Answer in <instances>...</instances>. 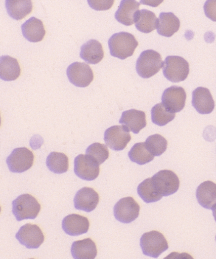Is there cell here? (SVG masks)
I'll list each match as a JSON object with an SVG mask.
<instances>
[{
  "instance_id": "31",
  "label": "cell",
  "mask_w": 216,
  "mask_h": 259,
  "mask_svg": "<svg viewBox=\"0 0 216 259\" xmlns=\"http://www.w3.org/2000/svg\"><path fill=\"white\" fill-rule=\"evenodd\" d=\"M147 148L154 156H160L167 150V142L165 138L159 134L151 135L145 142Z\"/></svg>"
},
{
  "instance_id": "32",
  "label": "cell",
  "mask_w": 216,
  "mask_h": 259,
  "mask_svg": "<svg viewBox=\"0 0 216 259\" xmlns=\"http://www.w3.org/2000/svg\"><path fill=\"white\" fill-rule=\"evenodd\" d=\"M86 154L92 157L101 165L108 159L109 152L106 145L100 143H95L87 149Z\"/></svg>"
},
{
  "instance_id": "4",
  "label": "cell",
  "mask_w": 216,
  "mask_h": 259,
  "mask_svg": "<svg viewBox=\"0 0 216 259\" xmlns=\"http://www.w3.org/2000/svg\"><path fill=\"white\" fill-rule=\"evenodd\" d=\"M189 72V64L184 58L178 56H169L165 58L162 72L168 80L181 82L186 79Z\"/></svg>"
},
{
  "instance_id": "14",
  "label": "cell",
  "mask_w": 216,
  "mask_h": 259,
  "mask_svg": "<svg viewBox=\"0 0 216 259\" xmlns=\"http://www.w3.org/2000/svg\"><path fill=\"white\" fill-rule=\"evenodd\" d=\"M100 196L92 188L84 187L78 191L74 199V207L77 210L91 212L96 209Z\"/></svg>"
},
{
  "instance_id": "21",
  "label": "cell",
  "mask_w": 216,
  "mask_h": 259,
  "mask_svg": "<svg viewBox=\"0 0 216 259\" xmlns=\"http://www.w3.org/2000/svg\"><path fill=\"white\" fill-rule=\"evenodd\" d=\"M196 199L202 207L211 209L216 204V184L211 181H206L196 189Z\"/></svg>"
},
{
  "instance_id": "2",
  "label": "cell",
  "mask_w": 216,
  "mask_h": 259,
  "mask_svg": "<svg viewBox=\"0 0 216 259\" xmlns=\"http://www.w3.org/2000/svg\"><path fill=\"white\" fill-rule=\"evenodd\" d=\"M13 213L18 221L35 219L41 210V205L35 197L29 194L19 196L12 202Z\"/></svg>"
},
{
  "instance_id": "3",
  "label": "cell",
  "mask_w": 216,
  "mask_h": 259,
  "mask_svg": "<svg viewBox=\"0 0 216 259\" xmlns=\"http://www.w3.org/2000/svg\"><path fill=\"white\" fill-rule=\"evenodd\" d=\"M161 55L152 50L144 51L136 63V70L140 77L148 78L159 72L163 67Z\"/></svg>"
},
{
  "instance_id": "35",
  "label": "cell",
  "mask_w": 216,
  "mask_h": 259,
  "mask_svg": "<svg viewBox=\"0 0 216 259\" xmlns=\"http://www.w3.org/2000/svg\"><path fill=\"white\" fill-rule=\"evenodd\" d=\"M211 209L212 210L213 216H214L215 221L216 222V204L213 205Z\"/></svg>"
},
{
  "instance_id": "19",
  "label": "cell",
  "mask_w": 216,
  "mask_h": 259,
  "mask_svg": "<svg viewBox=\"0 0 216 259\" xmlns=\"http://www.w3.org/2000/svg\"><path fill=\"white\" fill-rule=\"evenodd\" d=\"M22 34L28 41L36 43L43 40L46 31L43 22L32 17L24 22L21 26Z\"/></svg>"
},
{
  "instance_id": "15",
  "label": "cell",
  "mask_w": 216,
  "mask_h": 259,
  "mask_svg": "<svg viewBox=\"0 0 216 259\" xmlns=\"http://www.w3.org/2000/svg\"><path fill=\"white\" fill-rule=\"evenodd\" d=\"M192 105L201 114L211 113L214 109L215 103L211 92L204 87H198L192 94Z\"/></svg>"
},
{
  "instance_id": "20",
  "label": "cell",
  "mask_w": 216,
  "mask_h": 259,
  "mask_svg": "<svg viewBox=\"0 0 216 259\" xmlns=\"http://www.w3.org/2000/svg\"><path fill=\"white\" fill-rule=\"evenodd\" d=\"M181 22L172 13H161L157 25V32L165 37H170L180 29Z\"/></svg>"
},
{
  "instance_id": "18",
  "label": "cell",
  "mask_w": 216,
  "mask_h": 259,
  "mask_svg": "<svg viewBox=\"0 0 216 259\" xmlns=\"http://www.w3.org/2000/svg\"><path fill=\"white\" fill-rule=\"evenodd\" d=\"M140 3L134 0H123L115 14L116 20L126 26L135 23V18L139 10Z\"/></svg>"
},
{
  "instance_id": "13",
  "label": "cell",
  "mask_w": 216,
  "mask_h": 259,
  "mask_svg": "<svg viewBox=\"0 0 216 259\" xmlns=\"http://www.w3.org/2000/svg\"><path fill=\"white\" fill-rule=\"evenodd\" d=\"M187 95L181 87L172 86L164 90L162 95V103L172 113L181 112L186 102Z\"/></svg>"
},
{
  "instance_id": "28",
  "label": "cell",
  "mask_w": 216,
  "mask_h": 259,
  "mask_svg": "<svg viewBox=\"0 0 216 259\" xmlns=\"http://www.w3.org/2000/svg\"><path fill=\"white\" fill-rule=\"evenodd\" d=\"M131 161L139 165H145L152 161L154 156L148 151L145 143H138L134 145L128 154Z\"/></svg>"
},
{
  "instance_id": "26",
  "label": "cell",
  "mask_w": 216,
  "mask_h": 259,
  "mask_svg": "<svg viewBox=\"0 0 216 259\" xmlns=\"http://www.w3.org/2000/svg\"><path fill=\"white\" fill-rule=\"evenodd\" d=\"M158 19L152 11L142 10L137 12L135 18L137 29L142 33H148L155 30L158 25Z\"/></svg>"
},
{
  "instance_id": "34",
  "label": "cell",
  "mask_w": 216,
  "mask_h": 259,
  "mask_svg": "<svg viewBox=\"0 0 216 259\" xmlns=\"http://www.w3.org/2000/svg\"><path fill=\"white\" fill-rule=\"evenodd\" d=\"M204 11L207 18L216 22V0L206 1L204 5Z\"/></svg>"
},
{
  "instance_id": "23",
  "label": "cell",
  "mask_w": 216,
  "mask_h": 259,
  "mask_svg": "<svg viewBox=\"0 0 216 259\" xmlns=\"http://www.w3.org/2000/svg\"><path fill=\"white\" fill-rule=\"evenodd\" d=\"M72 257L75 259H94L97 255L95 242L91 238L74 241L71 247Z\"/></svg>"
},
{
  "instance_id": "5",
  "label": "cell",
  "mask_w": 216,
  "mask_h": 259,
  "mask_svg": "<svg viewBox=\"0 0 216 259\" xmlns=\"http://www.w3.org/2000/svg\"><path fill=\"white\" fill-rule=\"evenodd\" d=\"M140 247L145 255L158 258L169 248L166 239L158 231L144 233L140 239Z\"/></svg>"
},
{
  "instance_id": "29",
  "label": "cell",
  "mask_w": 216,
  "mask_h": 259,
  "mask_svg": "<svg viewBox=\"0 0 216 259\" xmlns=\"http://www.w3.org/2000/svg\"><path fill=\"white\" fill-rule=\"evenodd\" d=\"M139 195L146 203H151L159 201L162 196L157 192L154 188L152 179H147L142 182L137 188Z\"/></svg>"
},
{
  "instance_id": "36",
  "label": "cell",
  "mask_w": 216,
  "mask_h": 259,
  "mask_svg": "<svg viewBox=\"0 0 216 259\" xmlns=\"http://www.w3.org/2000/svg\"><path fill=\"white\" fill-rule=\"evenodd\" d=\"M215 240H216V236H215Z\"/></svg>"
},
{
  "instance_id": "6",
  "label": "cell",
  "mask_w": 216,
  "mask_h": 259,
  "mask_svg": "<svg viewBox=\"0 0 216 259\" xmlns=\"http://www.w3.org/2000/svg\"><path fill=\"white\" fill-rule=\"evenodd\" d=\"M151 179L157 192L162 196L172 195L178 191L180 187L178 177L171 170L159 171Z\"/></svg>"
},
{
  "instance_id": "27",
  "label": "cell",
  "mask_w": 216,
  "mask_h": 259,
  "mask_svg": "<svg viewBox=\"0 0 216 259\" xmlns=\"http://www.w3.org/2000/svg\"><path fill=\"white\" fill-rule=\"evenodd\" d=\"M47 167L55 174L66 172L69 169V159L65 154L52 152L47 157Z\"/></svg>"
},
{
  "instance_id": "8",
  "label": "cell",
  "mask_w": 216,
  "mask_h": 259,
  "mask_svg": "<svg viewBox=\"0 0 216 259\" xmlns=\"http://www.w3.org/2000/svg\"><path fill=\"white\" fill-rule=\"evenodd\" d=\"M132 137L130 131L125 125H114L108 128L104 135L106 145L114 151L124 150Z\"/></svg>"
},
{
  "instance_id": "25",
  "label": "cell",
  "mask_w": 216,
  "mask_h": 259,
  "mask_svg": "<svg viewBox=\"0 0 216 259\" xmlns=\"http://www.w3.org/2000/svg\"><path fill=\"white\" fill-rule=\"evenodd\" d=\"M0 60V77L2 80L13 81L19 77L21 69L16 58L3 56Z\"/></svg>"
},
{
  "instance_id": "7",
  "label": "cell",
  "mask_w": 216,
  "mask_h": 259,
  "mask_svg": "<svg viewBox=\"0 0 216 259\" xmlns=\"http://www.w3.org/2000/svg\"><path fill=\"white\" fill-rule=\"evenodd\" d=\"M34 155L27 148H16L7 157V163L11 172H24L32 167Z\"/></svg>"
},
{
  "instance_id": "17",
  "label": "cell",
  "mask_w": 216,
  "mask_h": 259,
  "mask_svg": "<svg viewBox=\"0 0 216 259\" xmlns=\"http://www.w3.org/2000/svg\"><path fill=\"white\" fill-rule=\"evenodd\" d=\"M119 123L124 125L129 131L138 134L141 130L147 126L146 114L144 111L136 109L128 110L122 112Z\"/></svg>"
},
{
  "instance_id": "9",
  "label": "cell",
  "mask_w": 216,
  "mask_h": 259,
  "mask_svg": "<svg viewBox=\"0 0 216 259\" xmlns=\"http://www.w3.org/2000/svg\"><path fill=\"white\" fill-rule=\"evenodd\" d=\"M140 205L132 197L120 199L114 207L115 218L123 224H130L138 218Z\"/></svg>"
},
{
  "instance_id": "33",
  "label": "cell",
  "mask_w": 216,
  "mask_h": 259,
  "mask_svg": "<svg viewBox=\"0 0 216 259\" xmlns=\"http://www.w3.org/2000/svg\"><path fill=\"white\" fill-rule=\"evenodd\" d=\"M88 4L93 9L97 11H106L113 7L114 0H106V1H97V0H88Z\"/></svg>"
},
{
  "instance_id": "16",
  "label": "cell",
  "mask_w": 216,
  "mask_h": 259,
  "mask_svg": "<svg viewBox=\"0 0 216 259\" xmlns=\"http://www.w3.org/2000/svg\"><path fill=\"white\" fill-rule=\"evenodd\" d=\"M62 227L66 234L78 236L88 232L90 222L85 217L73 213L63 219Z\"/></svg>"
},
{
  "instance_id": "22",
  "label": "cell",
  "mask_w": 216,
  "mask_h": 259,
  "mask_svg": "<svg viewBox=\"0 0 216 259\" xmlns=\"http://www.w3.org/2000/svg\"><path fill=\"white\" fill-rule=\"evenodd\" d=\"M80 56L89 64L100 63L104 58L102 45L96 40H90L81 47Z\"/></svg>"
},
{
  "instance_id": "12",
  "label": "cell",
  "mask_w": 216,
  "mask_h": 259,
  "mask_svg": "<svg viewBox=\"0 0 216 259\" xmlns=\"http://www.w3.org/2000/svg\"><path fill=\"white\" fill-rule=\"evenodd\" d=\"M16 238L28 249H37L44 243L45 236L40 228L36 225L27 224L21 227Z\"/></svg>"
},
{
  "instance_id": "1",
  "label": "cell",
  "mask_w": 216,
  "mask_h": 259,
  "mask_svg": "<svg viewBox=\"0 0 216 259\" xmlns=\"http://www.w3.org/2000/svg\"><path fill=\"white\" fill-rule=\"evenodd\" d=\"M108 45L111 56L123 60L134 55L139 42L131 33L122 32L114 33L109 39Z\"/></svg>"
},
{
  "instance_id": "24",
  "label": "cell",
  "mask_w": 216,
  "mask_h": 259,
  "mask_svg": "<svg viewBox=\"0 0 216 259\" xmlns=\"http://www.w3.org/2000/svg\"><path fill=\"white\" fill-rule=\"evenodd\" d=\"M6 8L11 18L20 21L32 12V2L30 0H7Z\"/></svg>"
},
{
  "instance_id": "10",
  "label": "cell",
  "mask_w": 216,
  "mask_h": 259,
  "mask_svg": "<svg viewBox=\"0 0 216 259\" xmlns=\"http://www.w3.org/2000/svg\"><path fill=\"white\" fill-rule=\"evenodd\" d=\"M100 164L89 155L80 154L74 160V173L81 179L92 181L100 174Z\"/></svg>"
},
{
  "instance_id": "30",
  "label": "cell",
  "mask_w": 216,
  "mask_h": 259,
  "mask_svg": "<svg viewBox=\"0 0 216 259\" xmlns=\"http://www.w3.org/2000/svg\"><path fill=\"white\" fill-rule=\"evenodd\" d=\"M176 113H172L165 108L163 104H157L151 109V120L154 124L164 126L175 119Z\"/></svg>"
},
{
  "instance_id": "11",
  "label": "cell",
  "mask_w": 216,
  "mask_h": 259,
  "mask_svg": "<svg viewBox=\"0 0 216 259\" xmlns=\"http://www.w3.org/2000/svg\"><path fill=\"white\" fill-rule=\"evenodd\" d=\"M67 75L73 85L85 88L94 80V72L90 66L85 63H74L67 69Z\"/></svg>"
}]
</instances>
